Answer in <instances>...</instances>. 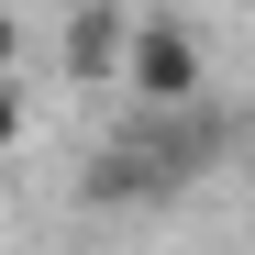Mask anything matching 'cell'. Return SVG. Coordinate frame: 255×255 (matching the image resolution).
Listing matches in <instances>:
<instances>
[{
	"instance_id": "6da1fadb",
	"label": "cell",
	"mask_w": 255,
	"mask_h": 255,
	"mask_svg": "<svg viewBox=\"0 0 255 255\" xmlns=\"http://www.w3.org/2000/svg\"><path fill=\"white\" fill-rule=\"evenodd\" d=\"M122 133L155 155V178L178 189V200H189V189H211V178H222V166L244 155V122H233L222 100H189V111H133Z\"/></svg>"
},
{
	"instance_id": "7a4b0ae2",
	"label": "cell",
	"mask_w": 255,
	"mask_h": 255,
	"mask_svg": "<svg viewBox=\"0 0 255 255\" xmlns=\"http://www.w3.org/2000/svg\"><path fill=\"white\" fill-rule=\"evenodd\" d=\"M122 100H133V111H189V100H211V56H200L189 11H144V22H133Z\"/></svg>"
},
{
	"instance_id": "3957f363",
	"label": "cell",
	"mask_w": 255,
	"mask_h": 255,
	"mask_svg": "<svg viewBox=\"0 0 255 255\" xmlns=\"http://www.w3.org/2000/svg\"><path fill=\"white\" fill-rule=\"evenodd\" d=\"M133 22H144V11H122V0H78V11L56 22V67L78 78V89H111V100H122V67H133Z\"/></svg>"
},
{
	"instance_id": "277c9868",
	"label": "cell",
	"mask_w": 255,
	"mask_h": 255,
	"mask_svg": "<svg viewBox=\"0 0 255 255\" xmlns=\"http://www.w3.org/2000/svg\"><path fill=\"white\" fill-rule=\"evenodd\" d=\"M78 200H89V211H166L178 189L155 178V155L133 133H111V144H89V166H78Z\"/></svg>"
},
{
	"instance_id": "5b68a950",
	"label": "cell",
	"mask_w": 255,
	"mask_h": 255,
	"mask_svg": "<svg viewBox=\"0 0 255 255\" xmlns=\"http://www.w3.org/2000/svg\"><path fill=\"white\" fill-rule=\"evenodd\" d=\"M22 122H33V100H22V78H0V155H22Z\"/></svg>"
},
{
	"instance_id": "8992f818",
	"label": "cell",
	"mask_w": 255,
	"mask_h": 255,
	"mask_svg": "<svg viewBox=\"0 0 255 255\" xmlns=\"http://www.w3.org/2000/svg\"><path fill=\"white\" fill-rule=\"evenodd\" d=\"M0 78H22V11L0 0Z\"/></svg>"
},
{
	"instance_id": "52a82bcc",
	"label": "cell",
	"mask_w": 255,
	"mask_h": 255,
	"mask_svg": "<svg viewBox=\"0 0 255 255\" xmlns=\"http://www.w3.org/2000/svg\"><path fill=\"white\" fill-rule=\"evenodd\" d=\"M233 122H244V166H255V100H244V111H233Z\"/></svg>"
}]
</instances>
